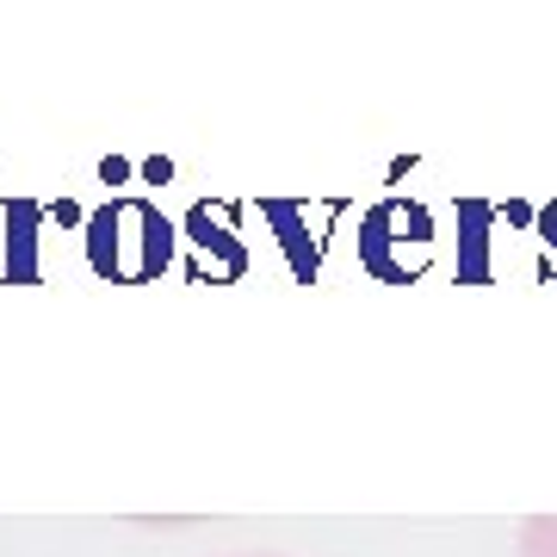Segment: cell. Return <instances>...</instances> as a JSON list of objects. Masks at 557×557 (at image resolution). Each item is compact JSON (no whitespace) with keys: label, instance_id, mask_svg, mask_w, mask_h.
Wrapping results in <instances>:
<instances>
[{"label":"cell","instance_id":"6da1fadb","mask_svg":"<svg viewBox=\"0 0 557 557\" xmlns=\"http://www.w3.org/2000/svg\"><path fill=\"white\" fill-rule=\"evenodd\" d=\"M520 557H557V515L520 520Z\"/></svg>","mask_w":557,"mask_h":557},{"label":"cell","instance_id":"7a4b0ae2","mask_svg":"<svg viewBox=\"0 0 557 557\" xmlns=\"http://www.w3.org/2000/svg\"><path fill=\"white\" fill-rule=\"evenodd\" d=\"M236 557H285V552H236Z\"/></svg>","mask_w":557,"mask_h":557}]
</instances>
